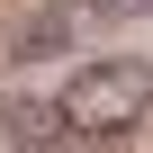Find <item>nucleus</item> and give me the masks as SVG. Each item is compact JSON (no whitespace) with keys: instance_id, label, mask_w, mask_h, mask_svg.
Listing matches in <instances>:
<instances>
[{"instance_id":"obj_1","label":"nucleus","mask_w":153,"mask_h":153,"mask_svg":"<svg viewBox=\"0 0 153 153\" xmlns=\"http://www.w3.org/2000/svg\"><path fill=\"white\" fill-rule=\"evenodd\" d=\"M54 117H63V135L117 144V135H135V126L153 117V72H144V63H81V72L63 81Z\"/></svg>"},{"instance_id":"obj_2","label":"nucleus","mask_w":153,"mask_h":153,"mask_svg":"<svg viewBox=\"0 0 153 153\" xmlns=\"http://www.w3.org/2000/svg\"><path fill=\"white\" fill-rule=\"evenodd\" d=\"M54 135H63L54 99H18V108H9V144H27V153H36V144H54Z\"/></svg>"}]
</instances>
